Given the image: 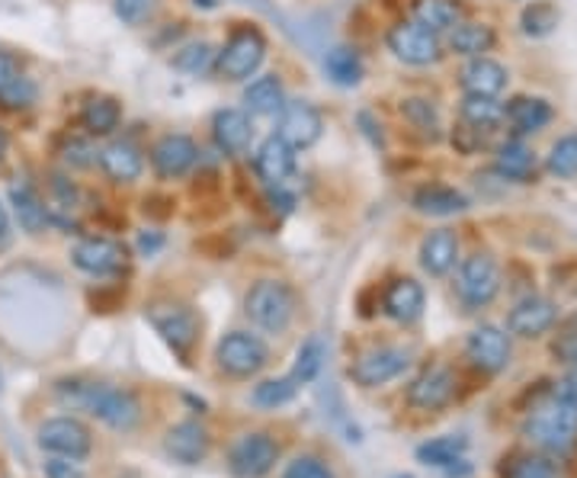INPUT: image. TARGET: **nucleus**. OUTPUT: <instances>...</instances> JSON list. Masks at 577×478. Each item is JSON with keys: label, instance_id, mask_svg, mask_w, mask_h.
<instances>
[{"label": "nucleus", "instance_id": "16", "mask_svg": "<svg viewBox=\"0 0 577 478\" xmlns=\"http://www.w3.org/2000/svg\"><path fill=\"white\" fill-rule=\"evenodd\" d=\"M456 395V373L449 367H427L408 385V405L417 411H440Z\"/></svg>", "mask_w": 577, "mask_h": 478}, {"label": "nucleus", "instance_id": "2", "mask_svg": "<svg viewBox=\"0 0 577 478\" xmlns=\"http://www.w3.org/2000/svg\"><path fill=\"white\" fill-rule=\"evenodd\" d=\"M523 431L533 444L548 453H565L577 440V408L571 402L558 399L555 392H548L543 402H536L526 414Z\"/></svg>", "mask_w": 577, "mask_h": 478}, {"label": "nucleus", "instance_id": "10", "mask_svg": "<svg viewBox=\"0 0 577 478\" xmlns=\"http://www.w3.org/2000/svg\"><path fill=\"white\" fill-rule=\"evenodd\" d=\"M410 367V350L405 347H392V343H382V347H370L363 350L353 367H350V379L363 389H378L392 379H398Z\"/></svg>", "mask_w": 577, "mask_h": 478}, {"label": "nucleus", "instance_id": "15", "mask_svg": "<svg viewBox=\"0 0 577 478\" xmlns=\"http://www.w3.org/2000/svg\"><path fill=\"white\" fill-rule=\"evenodd\" d=\"M254 168H257V177H260L270 190H282V187L292 180L296 168H299V151H296L286 138L270 136L257 148Z\"/></svg>", "mask_w": 577, "mask_h": 478}, {"label": "nucleus", "instance_id": "32", "mask_svg": "<svg viewBox=\"0 0 577 478\" xmlns=\"http://www.w3.org/2000/svg\"><path fill=\"white\" fill-rule=\"evenodd\" d=\"M462 20L459 0H414V23L430 33H449Z\"/></svg>", "mask_w": 577, "mask_h": 478}, {"label": "nucleus", "instance_id": "36", "mask_svg": "<svg viewBox=\"0 0 577 478\" xmlns=\"http://www.w3.org/2000/svg\"><path fill=\"white\" fill-rule=\"evenodd\" d=\"M324 357H328V347L324 341L318 338V334H311L302 347H299V353H296V367H292V373L289 379L302 389V385H311L318 373L324 370Z\"/></svg>", "mask_w": 577, "mask_h": 478}, {"label": "nucleus", "instance_id": "44", "mask_svg": "<svg viewBox=\"0 0 577 478\" xmlns=\"http://www.w3.org/2000/svg\"><path fill=\"white\" fill-rule=\"evenodd\" d=\"M62 155H65V161H68L71 168H94V164H97V158H100V151L94 148L90 136L71 138L68 145L62 148Z\"/></svg>", "mask_w": 577, "mask_h": 478}, {"label": "nucleus", "instance_id": "26", "mask_svg": "<svg viewBox=\"0 0 577 478\" xmlns=\"http://www.w3.org/2000/svg\"><path fill=\"white\" fill-rule=\"evenodd\" d=\"M504 119L513 126L516 136H533L552 123V106L543 97H516L504 106Z\"/></svg>", "mask_w": 577, "mask_h": 478}, {"label": "nucleus", "instance_id": "55", "mask_svg": "<svg viewBox=\"0 0 577 478\" xmlns=\"http://www.w3.org/2000/svg\"><path fill=\"white\" fill-rule=\"evenodd\" d=\"M575 360H577V350H575Z\"/></svg>", "mask_w": 577, "mask_h": 478}, {"label": "nucleus", "instance_id": "42", "mask_svg": "<svg viewBox=\"0 0 577 478\" xmlns=\"http://www.w3.org/2000/svg\"><path fill=\"white\" fill-rule=\"evenodd\" d=\"M402 116L408 119L414 129H420L427 136H437V129H440V113H437V106L430 100L410 97V100L402 103Z\"/></svg>", "mask_w": 577, "mask_h": 478}, {"label": "nucleus", "instance_id": "18", "mask_svg": "<svg viewBox=\"0 0 577 478\" xmlns=\"http://www.w3.org/2000/svg\"><path fill=\"white\" fill-rule=\"evenodd\" d=\"M555 318H558V308L552 299H545V296H526V299H520L516 306L510 308L507 315V331L513 338H543L545 331L555 325Z\"/></svg>", "mask_w": 577, "mask_h": 478}, {"label": "nucleus", "instance_id": "51", "mask_svg": "<svg viewBox=\"0 0 577 478\" xmlns=\"http://www.w3.org/2000/svg\"><path fill=\"white\" fill-rule=\"evenodd\" d=\"M7 232H10V219H7V209L0 205V241L7 238Z\"/></svg>", "mask_w": 577, "mask_h": 478}, {"label": "nucleus", "instance_id": "13", "mask_svg": "<svg viewBox=\"0 0 577 478\" xmlns=\"http://www.w3.org/2000/svg\"><path fill=\"white\" fill-rule=\"evenodd\" d=\"M279 138H286L296 151L318 145L324 136V116L314 103L308 100H286L279 113Z\"/></svg>", "mask_w": 577, "mask_h": 478}, {"label": "nucleus", "instance_id": "19", "mask_svg": "<svg viewBox=\"0 0 577 478\" xmlns=\"http://www.w3.org/2000/svg\"><path fill=\"white\" fill-rule=\"evenodd\" d=\"M212 138H215L218 151H225V155H232V158L244 155V151L250 148V141H254L250 113H247V109H235V106L218 109V113L212 116Z\"/></svg>", "mask_w": 577, "mask_h": 478}, {"label": "nucleus", "instance_id": "8", "mask_svg": "<svg viewBox=\"0 0 577 478\" xmlns=\"http://www.w3.org/2000/svg\"><path fill=\"white\" fill-rule=\"evenodd\" d=\"M385 42H388V52L398 59V62H405V65H414V68H427V65H437L442 59V42L440 35L430 33V30H424L420 23H414V20H402V23H395L388 35H385Z\"/></svg>", "mask_w": 577, "mask_h": 478}, {"label": "nucleus", "instance_id": "7", "mask_svg": "<svg viewBox=\"0 0 577 478\" xmlns=\"http://www.w3.org/2000/svg\"><path fill=\"white\" fill-rule=\"evenodd\" d=\"M215 360L218 367L235 379L257 376L267 363H270V350L250 331H232L225 334L218 347H215Z\"/></svg>", "mask_w": 577, "mask_h": 478}, {"label": "nucleus", "instance_id": "23", "mask_svg": "<svg viewBox=\"0 0 577 478\" xmlns=\"http://www.w3.org/2000/svg\"><path fill=\"white\" fill-rule=\"evenodd\" d=\"M510 74L501 62L481 55L472 59L466 68H462V91L472 94V97H501L507 91Z\"/></svg>", "mask_w": 577, "mask_h": 478}, {"label": "nucleus", "instance_id": "27", "mask_svg": "<svg viewBox=\"0 0 577 478\" xmlns=\"http://www.w3.org/2000/svg\"><path fill=\"white\" fill-rule=\"evenodd\" d=\"M244 106H247L250 116H279L282 106H286L282 81H279L276 74L254 77V81L244 87Z\"/></svg>", "mask_w": 577, "mask_h": 478}, {"label": "nucleus", "instance_id": "30", "mask_svg": "<svg viewBox=\"0 0 577 478\" xmlns=\"http://www.w3.org/2000/svg\"><path fill=\"white\" fill-rule=\"evenodd\" d=\"M494 164H498V173L513 180V183H530V180H536V171H539V161H536L533 148H526L523 141L501 145Z\"/></svg>", "mask_w": 577, "mask_h": 478}, {"label": "nucleus", "instance_id": "48", "mask_svg": "<svg viewBox=\"0 0 577 478\" xmlns=\"http://www.w3.org/2000/svg\"><path fill=\"white\" fill-rule=\"evenodd\" d=\"M23 71H20V59L13 55V52H7V49H0V87L3 84H10L13 77H20Z\"/></svg>", "mask_w": 577, "mask_h": 478}, {"label": "nucleus", "instance_id": "50", "mask_svg": "<svg viewBox=\"0 0 577 478\" xmlns=\"http://www.w3.org/2000/svg\"><path fill=\"white\" fill-rule=\"evenodd\" d=\"M161 244H164V238H161L158 232H151V235H138V251H141V254H148V257H151V254H154Z\"/></svg>", "mask_w": 577, "mask_h": 478}, {"label": "nucleus", "instance_id": "1", "mask_svg": "<svg viewBox=\"0 0 577 478\" xmlns=\"http://www.w3.org/2000/svg\"><path fill=\"white\" fill-rule=\"evenodd\" d=\"M58 402L71 411H84L90 417L103 421L113 431H132L141 417V405L129 389H116L106 382H90V379H62L55 385Z\"/></svg>", "mask_w": 577, "mask_h": 478}, {"label": "nucleus", "instance_id": "12", "mask_svg": "<svg viewBox=\"0 0 577 478\" xmlns=\"http://www.w3.org/2000/svg\"><path fill=\"white\" fill-rule=\"evenodd\" d=\"M39 446L52 456L87 459L94 449V437L77 417H52L39 427Z\"/></svg>", "mask_w": 577, "mask_h": 478}, {"label": "nucleus", "instance_id": "54", "mask_svg": "<svg viewBox=\"0 0 577 478\" xmlns=\"http://www.w3.org/2000/svg\"><path fill=\"white\" fill-rule=\"evenodd\" d=\"M395 478H410V476H395Z\"/></svg>", "mask_w": 577, "mask_h": 478}, {"label": "nucleus", "instance_id": "41", "mask_svg": "<svg viewBox=\"0 0 577 478\" xmlns=\"http://www.w3.org/2000/svg\"><path fill=\"white\" fill-rule=\"evenodd\" d=\"M558 26V10L548 0H533L523 10V33L526 35H548Z\"/></svg>", "mask_w": 577, "mask_h": 478}, {"label": "nucleus", "instance_id": "43", "mask_svg": "<svg viewBox=\"0 0 577 478\" xmlns=\"http://www.w3.org/2000/svg\"><path fill=\"white\" fill-rule=\"evenodd\" d=\"M158 7H161V0H113V10H116V17H119L126 26H141V23H148V20L158 13Z\"/></svg>", "mask_w": 577, "mask_h": 478}, {"label": "nucleus", "instance_id": "22", "mask_svg": "<svg viewBox=\"0 0 577 478\" xmlns=\"http://www.w3.org/2000/svg\"><path fill=\"white\" fill-rule=\"evenodd\" d=\"M164 449L180 466H200L209 456V431L200 421H180L168 431Z\"/></svg>", "mask_w": 577, "mask_h": 478}, {"label": "nucleus", "instance_id": "9", "mask_svg": "<svg viewBox=\"0 0 577 478\" xmlns=\"http://www.w3.org/2000/svg\"><path fill=\"white\" fill-rule=\"evenodd\" d=\"M71 261H74L77 270L106 279V276L126 274L129 251H126L122 241L106 238V235H87L71 247Z\"/></svg>", "mask_w": 577, "mask_h": 478}, {"label": "nucleus", "instance_id": "40", "mask_svg": "<svg viewBox=\"0 0 577 478\" xmlns=\"http://www.w3.org/2000/svg\"><path fill=\"white\" fill-rule=\"evenodd\" d=\"M35 100H39V87H35L30 77H23V74L0 87V106H3V109L20 113V109H30Z\"/></svg>", "mask_w": 577, "mask_h": 478}, {"label": "nucleus", "instance_id": "28", "mask_svg": "<svg viewBox=\"0 0 577 478\" xmlns=\"http://www.w3.org/2000/svg\"><path fill=\"white\" fill-rule=\"evenodd\" d=\"M410 205L424 215H437V219H446V215H459L469 209V196L452 190V187H442V183H434V187H420L414 196H410Z\"/></svg>", "mask_w": 577, "mask_h": 478}, {"label": "nucleus", "instance_id": "5", "mask_svg": "<svg viewBox=\"0 0 577 478\" xmlns=\"http://www.w3.org/2000/svg\"><path fill=\"white\" fill-rule=\"evenodd\" d=\"M501 293V267L491 254L478 251L459 264L456 274V296L462 299L466 308L491 306Z\"/></svg>", "mask_w": 577, "mask_h": 478}, {"label": "nucleus", "instance_id": "53", "mask_svg": "<svg viewBox=\"0 0 577 478\" xmlns=\"http://www.w3.org/2000/svg\"><path fill=\"white\" fill-rule=\"evenodd\" d=\"M200 3H203V7H215V0H196V7H200Z\"/></svg>", "mask_w": 577, "mask_h": 478}, {"label": "nucleus", "instance_id": "33", "mask_svg": "<svg viewBox=\"0 0 577 478\" xmlns=\"http://www.w3.org/2000/svg\"><path fill=\"white\" fill-rule=\"evenodd\" d=\"M324 74L338 84V87H356L360 81H363V59H360V52L356 49H350V45H338V49H331L328 55H324Z\"/></svg>", "mask_w": 577, "mask_h": 478}, {"label": "nucleus", "instance_id": "37", "mask_svg": "<svg viewBox=\"0 0 577 478\" xmlns=\"http://www.w3.org/2000/svg\"><path fill=\"white\" fill-rule=\"evenodd\" d=\"M215 49L200 39V42H190V45H183V49H177V55L170 59V65L177 71H183V74H193V77H205V74H212L215 71Z\"/></svg>", "mask_w": 577, "mask_h": 478}, {"label": "nucleus", "instance_id": "3", "mask_svg": "<svg viewBox=\"0 0 577 478\" xmlns=\"http://www.w3.org/2000/svg\"><path fill=\"white\" fill-rule=\"evenodd\" d=\"M244 311L250 318V325H257L267 334H282L292 318H296V293L289 283L282 279H260L250 286Z\"/></svg>", "mask_w": 577, "mask_h": 478}, {"label": "nucleus", "instance_id": "31", "mask_svg": "<svg viewBox=\"0 0 577 478\" xmlns=\"http://www.w3.org/2000/svg\"><path fill=\"white\" fill-rule=\"evenodd\" d=\"M122 123V106L113 97H90L81 109V126L90 138H103L116 132Z\"/></svg>", "mask_w": 577, "mask_h": 478}, {"label": "nucleus", "instance_id": "14", "mask_svg": "<svg viewBox=\"0 0 577 478\" xmlns=\"http://www.w3.org/2000/svg\"><path fill=\"white\" fill-rule=\"evenodd\" d=\"M200 161V145L183 132H168L154 141L151 148V168L161 180H180L196 168Z\"/></svg>", "mask_w": 577, "mask_h": 478}, {"label": "nucleus", "instance_id": "11", "mask_svg": "<svg viewBox=\"0 0 577 478\" xmlns=\"http://www.w3.org/2000/svg\"><path fill=\"white\" fill-rule=\"evenodd\" d=\"M276 463H279V444L270 434H244L228 453V469L235 478L270 476Z\"/></svg>", "mask_w": 577, "mask_h": 478}, {"label": "nucleus", "instance_id": "45", "mask_svg": "<svg viewBox=\"0 0 577 478\" xmlns=\"http://www.w3.org/2000/svg\"><path fill=\"white\" fill-rule=\"evenodd\" d=\"M282 478H338V476H334V469H331L324 459H318V456H299V459H292V463L286 466Z\"/></svg>", "mask_w": 577, "mask_h": 478}, {"label": "nucleus", "instance_id": "49", "mask_svg": "<svg viewBox=\"0 0 577 478\" xmlns=\"http://www.w3.org/2000/svg\"><path fill=\"white\" fill-rule=\"evenodd\" d=\"M552 392H555L558 399H565V402H571V405L577 408V367L571 370V373H568V376L562 379V382H558Z\"/></svg>", "mask_w": 577, "mask_h": 478}, {"label": "nucleus", "instance_id": "47", "mask_svg": "<svg viewBox=\"0 0 577 478\" xmlns=\"http://www.w3.org/2000/svg\"><path fill=\"white\" fill-rule=\"evenodd\" d=\"M45 478H87V472L77 466V459L52 456V459H45Z\"/></svg>", "mask_w": 577, "mask_h": 478}, {"label": "nucleus", "instance_id": "39", "mask_svg": "<svg viewBox=\"0 0 577 478\" xmlns=\"http://www.w3.org/2000/svg\"><path fill=\"white\" fill-rule=\"evenodd\" d=\"M545 168L552 177L558 180H575L577 177V136H565L558 138L548 151V161Z\"/></svg>", "mask_w": 577, "mask_h": 478}, {"label": "nucleus", "instance_id": "35", "mask_svg": "<svg viewBox=\"0 0 577 478\" xmlns=\"http://www.w3.org/2000/svg\"><path fill=\"white\" fill-rule=\"evenodd\" d=\"M462 123L478 129V132H491V129H498L504 123V103H498V97H472V94H466Z\"/></svg>", "mask_w": 577, "mask_h": 478}, {"label": "nucleus", "instance_id": "6", "mask_svg": "<svg viewBox=\"0 0 577 478\" xmlns=\"http://www.w3.org/2000/svg\"><path fill=\"white\" fill-rule=\"evenodd\" d=\"M148 321L151 328L170 343L180 357H190V350L200 341V331H203V321L200 315L190 306H180V302H154L148 306Z\"/></svg>", "mask_w": 577, "mask_h": 478}, {"label": "nucleus", "instance_id": "24", "mask_svg": "<svg viewBox=\"0 0 577 478\" xmlns=\"http://www.w3.org/2000/svg\"><path fill=\"white\" fill-rule=\"evenodd\" d=\"M459 264V235L452 229H437L420 241V267L430 276H446Z\"/></svg>", "mask_w": 577, "mask_h": 478}, {"label": "nucleus", "instance_id": "4", "mask_svg": "<svg viewBox=\"0 0 577 478\" xmlns=\"http://www.w3.org/2000/svg\"><path fill=\"white\" fill-rule=\"evenodd\" d=\"M267 59V35L257 26H241L215 55V74L225 81H250Z\"/></svg>", "mask_w": 577, "mask_h": 478}, {"label": "nucleus", "instance_id": "38", "mask_svg": "<svg viewBox=\"0 0 577 478\" xmlns=\"http://www.w3.org/2000/svg\"><path fill=\"white\" fill-rule=\"evenodd\" d=\"M296 392H299V385L289 376L267 379V382H260V385L250 392V402H254L257 408H282V405H289V402L296 399Z\"/></svg>", "mask_w": 577, "mask_h": 478}, {"label": "nucleus", "instance_id": "46", "mask_svg": "<svg viewBox=\"0 0 577 478\" xmlns=\"http://www.w3.org/2000/svg\"><path fill=\"white\" fill-rule=\"evenodd\" d=\"M510 478H562L558 476V466L548 463L543 456H526L520 459L513 469H510Z\"/></svg>", "mask_w": 577, "mask_h": 478}, {"label": "nucleus", "instance_id": "25", "mask_svg": "<svg viewBox=\"0 0 577 478\" xmlns=\"http://www.w3.org/2000/svg\"><path fill=\"white\" fill-rule=\"evenodd\" d=\"M498 33L488 23H476V20H459L449 33H446V49L462 55V59H481L494 49Z\"/></svg>", "mask_w": 577, "mask_h": 478}, {"label": "nucleus", "instance_id": "52", "mask_svg": "<svg viewBox=\"0 0 577 478\" xmlns=\"http://www.w3.org/2000/svg\"><path fill=\"white\" fill-rule=\"evenodd\" d=\"M3 155H7V136H3V129H0V161H3Z\"/></svg>", "mask_w": 577, "mask_h": 478}, {"label": "nucleus", "instance_id": "21", "mask_svg": "<svg viewBox=\"0 0 577 478\" xmlns=\"http://www.w3.org/2000/svg\"><path fill=\"white\" fill-rule=\"evenodd\" d=\"M97 164L113 183H136L145 171V155L132 138H113L100 151Z\"/></svg>", "mask_w": 577, "mask_h": 478}, {"label": "nucleus", "instance_id": "20", "mask_svg": "<svg viewBox=\"0 0 577 478\" xmlns=\"http://www.w3.org/2000/svg\"><path fill=\"white\" fill-rule=\"evenodd\" d=\"M424 306H427L424 286L410 276L392 279L382 293V311L398 325H414L424 315Z\"/></svg>", "mask_w": 577, "mask_h": 478}, {"label": "nucleus", "instance_id": "29", "mask_svg": "<svg viewBox=\"0 0 577 478\" xmlns=\"http://www.w3.org/2000/svg\"><path fill=\"white\" fill-rule=\"evenodd\" d=\"M10 203H13L17 222H20L23 232H30V235L45 232V225H49V205H45V200L35 193L30 183H17L10 190Z\"/></svg>", "mask_w": 577, "mask_h": 478}, {"label": "nucleus", "instance_id": "34", "mask_svg": "<svg viewBox=\"0 0 577 478\" xmlns=\"http://www.w3.org/2000/svg\"><path fill=\"white\" fill-rule=\"evenodd\" d=\"M466 449H469V440H466V437L449 434V437H437V440H427V444L417 446V459H420L424 466L456 469V463H466V459H462Z\"/></svg>", "mask_w": 577, "mask_h": 478}, {"label": "nucleus", "instance_id": "17", "mask_svg": "<svg viewBox=\"0 0 577 478\" xmlns=\"http://www.w3.org/2000/svg\"><path fill=\"white\" fill-rule=\"evenodd\" d=\"M466 357L481 373H501L510 363V338L494 325H481L466 338Z\"/></svg>", "mask_w": 577, "mask_h": 478}]
</instances>
